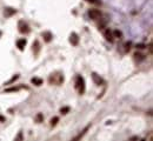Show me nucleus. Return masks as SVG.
Wrapping results in <instances>:
<instances>
[{
	"mask_svg": "<svg viewBox=\"0 0 153 141\" xmlns=\"http://www.w3.org/2000/svg\"><path fill=\"white\" fill-rule=\"evenodd\" d=\"M74 87H75V90L78 91L79 94H84V92H85V80H84V78L80 77V75H76L75 82H74Z\"/></svg>",
	"mask_w": 153,
	"mask_h": 141,
	"instance_id": "obj_1",
	"label": "nucleus"
},
{
	"mask_svg": "<svg viewBox=\"0 0 153 141\" xmlns=\"http://www.w3.org/2000/svg\"><path fill=\"white\" fill-rule=\"evenodd\" d=\"M48 82L51 85H61L62 82H64V75L61 74V73H59V72L53 73L52 75H50Z\"/></svg>",
	"mask_w": 153,
	"mask_h": 141,
	"instance_id": "obj_2",
	"label": "nucleus"
},
{
	"mask_svg": "<svg viewBox=\"0 0 153 141\" xmlns=\"http://www.w3.org/2000/svg\"><path fill=\"white\" fill-rule=\"evenodd\" d=\"M18 28H19V32L23 34H27L30 32V27H28V25L24 20H20L18 23Z\"/></svg>",
	"mask_w": 153,
	"mask_h": 141,
	"instance_id": "obj_3",
	"label": "nucleus"
},
{
	"mask_svg": "<svg viewBox=\"0 0 153 141\" xmlns=\"http://www.w3.org/2000/svg\"><path fill=\"white\" fill-rule=\"evenodd\" d=\"M88 17L92 20H98L101 18V12L99 10H89L88 11Z\"/></svg>",
	"mask_w": 153,
	"mask_h": 141,
	"instance_id": "obj_4",
	"label": "nucleus"
},
{
	"mask_svg": "<svg viewBox=\"0 0 153 141\" xmlns=\"http://www.w3.org/2000/svg\"><path fill=\"white\" fill-rule=\"evenodd\" d=\"M69 42H71L73 46H76V45L79 44V36H78V34L72 33L71 35H69Z\"/></svg>",
	"mask_w": 153,
	"mask_h": 141,
	"instance_id": "obj_5",
	"label": "nucleus"
},
{
	"mask_svg": "<svg viewBox=\"0 0 153 141\" xmlns=\"http://www.w3.org/2000/svg\"><path fill=\"white\" fill-rule=\"evenodd\" d=\"M92 79H93V81H94L95 85H98V86H100V85H104V80H102V78H100V75L95 74V73H93L92 74Z\"/></svg>",
	"mask_w": 153,
	"mask_h": 141,
	"instance_id": "obj_6",
	"label": "nucleus"
},
{
	"mask_svg": "<svg viewBox=\"0 0 153 141\" xmlns=\"http://www.w3.org/2000/svg\"><path fill=\"white\" fill-rule=\"evenodd\" d=\"M26 44H27V41H26V39H19L18 41H17V47H18L20 51H23L24 48H25Z\"/></svg>",
	"mask_w": 153,
	"mask_h": 141,
	"instance_id": "obj_7",
	"label": "nucleus"
},
{
	"mask_svg": "<svg viewBox=\"0 0 153 141\" xmlns=\"http://www.w3.org/2000/svg\"><path fill=\"white\" fill-rule=\"evenodd\" d=\"M43 38H44V40L46 41V42H50V41L52 40V38H53V35H52V33L51 32H44L43 34Z\"/></svg>",
	"mask_w": 153,
	"mask_h": 141,
	"instance_id": "obj_8",
	"label": "nucleus"
},
{
	"mask_svg": "<svg viewBox=\"0 0 153 141\" xmlns=\"http://www.w3.org/2000/svg\"><path fill=\"white\" fill-rule=\"evenodd\" d=\"M104 36L106 38V40L111 41V42L113 41V34H112V32H111L110 29H106V31L104 32Z\"/></svg>",
	"mask_w": 153,
	"mask_h": 141,
	"instance_id": "obj_9",
	"label": "nucleus"
},
{
	"mask_svg": "<svg viewBox=\"0 0 153 141\" xmlns=\"http://www.w3.org/2000/svg\"><path fill=\"white\" fill-rule=\"evenodd\" d=\"M14 13H17V10L8 7V8H5V12H4V14H5V17H11V16H13Z\"/></svg>",
	"mask_w": 153,
	"mask_h": 141,
	"instance_id": "obj_10",
	"label": "nucleus"
},
{
	"mask_svg": "<svg viewBox=\"0 0 153 141\" xmlns=\"http://www.w3.org/2000/svg\"><path fill=\"white\" fill-rule=\"evenodd\" d=\"M32 84L33 85H36V86H40L41 84H43V80L40 79V78H32Z\"/></svg>",
	"mask_w": 153,
	"mask_h": 141,
	"instance_id": "obj_11",
	"label": "nucleus"
},
{
	"mask_svg": "<svg viewBox=\"0 0 153 141\" xmlns=\"http://www.w3.org/2000/svg\"><path fill=\"white\" fill-rule=\"evenodd\" d=\"M33 51H34V54H38L39 51H40V45H39L38 41H34V44H33Z\"/></svg>",
	"mask_w": 153,
	"mask_h": 141,
	"instance_id": "obj_12",
	"label": "nucleus"
},
{
	"mask_svg": "<svg viewBox=\"0 0 153 141\" xmlns=\"http://www.w3.org/2000/svg\"><path fill=\"white\" fill-rule=\"evenodd\" d=\"M112 34H113V38H118V39H121L122 38V33L119 31V29H115V31H113Z\"/></svg>",
	"mask_w": 153,
	"mask_h": 141,
	"instance_id": "obj_13",
	"label": "nucleus"
},
{
	"mask_svg": "<svg viewBox=\"0 0 153 141\" xmlns=\"http://www.w3.org/2000/svg\"><path fill=\"white\" fill-rule=\"evenodd\" d=\"M58 121H59V118H57V116L55 118H53L51 120V126H55L57 123H58Z\"/></svg>",
	"mask_w": 153,
	"mask_h": 141,
	"instance_id": "obj_14",
	"label": "nucleus"
},
{
	"mask_svg": "<svg viewBox=\"0 0 153 141\" xmlns=\"http://www.w3.org/2000/svg\"><path fill=\"white\" fill-rule=\"evenodd\" d=\"M124 47H125V52H128L131 49V44L130 42H126V44L124 45Z\"/></svg>",
	"mask_w": 153,
	"mask_h": 141,
	"instance_id": "obj_15",
	"label": "nucleus"
},
{
	"mask_svg": "<svg viewBox=\"0 0 153 141\" xmlns=\"http://www.w3.org/2000/svg\"><path fill=\"white\" fill-rule=\"evenodd\" d=\"M17 91H19V87H12V88H8V90H6V92H17Z\"/></svg>",
	"mask_w": 153,
	"mask_h": 141,
	"instance_id": "obj_16",
	"label": "nucleus"
},
{
	"mask_svg": "<svg viewBox=\"0 0 153 141\" xmlns=\"http://www.w3.org/2000/svg\"><path fill=\"white\" fill-rule=\"evenodd\" d=\"M43 119H44L43 114H38V115H37V122H41V121H43Z\"/></svg>",
	"mask_w": 153,
	"mask_h": 141,
	"instance_id": "obj_17",
	"label": "nucleus"
},
{
	"mask_svg": "<svg viewBox=\"0 0 153 141\" xmlns=\"http://www.w3.org/2000/svg\"><path fill=\"white\" fill-rule=\"evenodd\" d=\"M68 110H69V108H68V107H65V108H61L60 112L62 113V114H66V113L68 112Z\"/></svg>",
	"mask_w": 153,
	"mask_h": 141,
	"instance_id": "obj_18",
	"label": "nucleus"
},
{
	"mask_svg": "<svg viewBox=\"0 0 153 141\" xmlns=\"http://www.w3.org/2000/svg\"><path fill=\"white\" fill-rule=\"evenodd\" d=\"M17 79H18V75H14V77H13V78H12V79H11V80H10V81H8V82H7V85L12 84V82H13V81H14V80H17Z\"/></svg>",
	"mask_w": 153,
	"mask_h": 141,
	"instance_id": "obj_19",
	"label": "nucleus"
},
{
	"mask_svg": "<svg viewBox=\"0 0 153 141\" xmlns=\"http://www.w3.org/2000/svg\"><path fill=\"white\" fill-rule=\"evenodd\" d=\"M137 48L143 49V48H145V46H144V45H137Z\"/></svg>",
	"mask_w": 153,
	"mask_h": 141,
	"instance_id": "obj_20",
	"label": "nucleus"
},
{
	"mask_svg": "<svg viewBox=\"0 0 153 141\" xmlns=\"http://www.w3.org/2000/svg\"><path fill=\"white\" fill-rule=\"evenodd\" d=\"M86 1H88V3H97V0H86Z\"/></svg>",
	"mask_w": 153,
	"mask_h": 141,
	"instance_id": "obj_21",
	"label": "nucleus"
},
{
	"mask_svg": "<svg viewBox=\"0 0 153 141\" xmlns=\"http://www.w3.org/2000/svg\"><path fill=\"white\" fill-rule=\"evenodd\" d=\"M0 121H1V122H4V121H5V119H4L1 115H0Z\"/></svg>",
	"mask_w": 153,
	"mask_h": 141,
	"instance_id": "obj_22",
	"label": "nucleus"
},
{
	"mask_svg": "<svg viewBox=\"0 0 153 141\" xmlns=\"http://www.w3.org/2000/svg\"><path fill=\"white\" fill-rule=\"evenodd\" d=\"M21 138H23V134H21V133H19V135H18V139H21Z\"/></svg>",
	"mask_w": 153,
	"mask_h": 141,
	"instance_id": "obj_23",
	"label": "nucleus"
}]
</instances>
